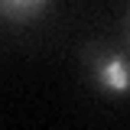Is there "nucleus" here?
Instances as JSON below:
<instances>
[{
    "label": "nucleus",
    "instance_id": "obj_1",
    "mask_svg": "<svg viewBox=\"0 0 130 130\" xmlns=\"http://www.w3.org/2000/svg\"><path fill=\"white\" fill-rule=\"evenodd\" d=\"M85 75L101 94L127 98L130 94V55L107 46L85 49Z\"/></svg>",
    "mask_w": 130,
    "mask_h": 130
},
{
    "label": "nucleus",
    "instance_id": "obj_2",
    "mask_svg": "<svg viewBox=\"0 0 130 130\" xmlns=\"http://www.w3.org/2000/svg\"><path fill=\"white\" fill-rule=\"evenodd\" d=\"M52 7V0H0V16L13 23H29Z\"/></svg>",
    "mask_w": 130,
    "mask_h": 130
},
{
    "label": "nucleus",
    "instance_id": "obj_3",
    "mask_svg": "<svg viewBox=\"0 0 130 130\" xmlns=\"http://www.w3.org/2000/svg\"><path fill=\"white\" fill-rule=\"evenodd\" d=\"M127 36H130V16H127Z\"/></svg>",
    "mask_w": 130,
    "mask_h": 130
}]
</instances>
